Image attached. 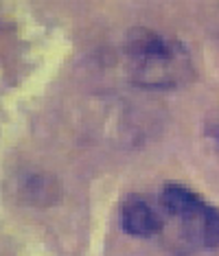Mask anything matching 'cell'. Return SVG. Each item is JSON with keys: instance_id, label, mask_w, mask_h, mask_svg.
Masks as SVG:
<instances>
[{"instance_id": "277c9868", "label": "cell", "mask_w": 219, "mask_h": 256, "mask_svg": "<svg viewBox=\"0 0 219 256\" xmlns=\"http://www.w3.org/2000/svg\"><path fill=\"white\" fill-rule=\"evenodd\" d=\"M22 190H24V197L28 202H38V204H50L60 197L53 195V190L60 193V186L53 184V180L46 176H31L22 184Z\"/></svg>"}, {"instance_id": "7a4b0ae2", "label": "cell", "mask_w": 219, "mask_h": 256, "mask_svg": "<svg viewBox=\"0 0 219 256\" xmlns=\"http://www.w3.org/2000/svg\"><path fill=\"white\" fill-rule=\"evenodd\" d=\"M160 206L178 221L182 238L198 250L219 248V208L184 184H166Z\"/></svg>"}, {"instance_id": "3957f363", "label": "cell", "mask_w": 219, "mask_h": 256, "mask_svg": "<svg viewBox=\"0 0 219 256\" xmlns=\"http://www.w3.org/2000/svg\"><path fill=\"white\" fill-rule=\"evenodd\" d=\"M120 226L132 236L149 238L164 230V219L149 202L140 197H132L120 208Z\"/></svg>"}, {"instance_id": "5b68a950", "label": "cell", "mask_w": 219, "mask_h": 256, "mask_svg": "<svg viewBox=\"0 0 219 256\" xmlns=\"http://www.w3.org/2000/svg\"><path fill=\"white\" fill-rule=\"evenodd\" d=\"M204 132H206V136H208L210 140L219 147V118L208 120V123H206V130H204Z\"/></svg>"}, {"instance_id": "6da1fadb", "label": "cell", "mask_w": 219, "mask_h": 256, "mask_svg": "<svg viewBox=\"0 0 219 256\" xmlns=\"http://www.w3.org/2000/svg\"><path fill=\"white\" fill-rule=\"evenodd\" d=\"M128 70L132 81L145 90H176L191 84L195 66L180 40L156 28H132L125 40Z\"/></svg>"}]
</instances>
